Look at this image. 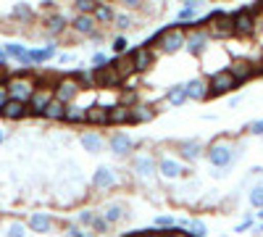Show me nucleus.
Instances as JSON below:
<instances>
[{
    "label": "nucleus",
    "mask_w": 263,
    "mask_h": 237,
    "mask_svg": "<svg viewBox=\"0 0 263 237\" xmlns=\"http://www.w3.org/2000/svg\"><path fill=\"white\" fill-rule=\"evenodd\" d=\"M6 90H8V98L11 100H18V103H29V98L34 95L37 90V82L27 74H18V77H11L8 84H6Z\"/></svg>",
    "instance_id": "1"
},
{
    "label": "nucleus",
    "mask_w": 263,
    "mask_h": 237,
    "mask_svg": "<svg viewBox=\"0 0 263 237\" xmlns=\"http://www.w3.org/2000/svg\"><path fill=\"white\" fill-rule=\"evenodd\" d=\"M79 90H82V84L69 74V77H61V79L53 84V98H55L58 103H63V105H71V100L79 95Z\"/></svg>",
    "instance_id": "2"
},
{
    "label": "nucleus",
    "mask_w": 263,
    "mask_h": 237,
    "mask_svg": "<svg viewBox=\"0 0 263 237\" xmlns=\"http://www.w3.org/2000/svg\"><path fill=\"white\" fill-rule=\"evenodd\" d=\"M203 24H208V34H213V37H232V34H234L232 16H227L224 11L208 13V19L203 21Z\"/></svg>",
    "instance_id": "3"
},
{
    "label": "nucleus",
    "mask_w": 263,
    "mask_h": 237,
    "mask_svg": "<svg viewBox=\"0 0 263 237\" xmlns=\"http://www.w3.org/2000/svg\"><path fill=\"white\" fill-rule=\"evenodd\" d=\"M184 40H187V32L182 27H168V29H161V50L163 53H177L184 48Z\"/></svg>",
    "instance_id": "4"
},
{
    "label": "nucleus",
    "mask_w": 263,
    "mask_h": 237,
    "mask_svg": "<svg viewBox=\"0 0 263 237\" xmlns=\"http://www.w3.org/2000/svg\"><path fill=\"white\" fill-rule=\"evenodd\" d=\"M234 87H239V84L234 82V77H232L227 69H218V71L211 74V79H208V93H211V98H213V95L232 93Z\"/></svg>",
    "instance_id": "5"
},
{
    "label": "nucleus",
    "mask_w": 263,
    "mask_h": 237,
    "mask_svg": "<svg viewBox=\"0 0 263 237\" xmlns=\"http://www.w3.org/2000/svg\"><path fill=\"white\" fill-rule=\"evenodd\" d=\"M229 16H232L234 34H253V32L258 29V19H255V13H250L248 8H239V11H234V13H229Z\"/></svg>",
    "instance_id": "6"
},
{
    "label": "nucleus",
    "mask_w": 263,
    "mask_h": 237,
    "mask_svg": "<svg viewBox=\"0 0 263 237\" xmlns=\"http://www.w3.org/2000/svg\"><path fill=\"white\" fill-rule=\"evenodd\" d=\"M208 161L216 166V169H227L232 161H234V148L229 142H213L208 148Z\"/></svg>",
    "instance_id": "7"
},
{
    "label": "nucleus",
    "mask_w": 263,
    "mask_h": 237,
    "mask_svg": "<svg viewBox=\"0 0 263 237\" xmlns=\"http://www.w3.org/2000/svg\"><path fill=\"white\" fill-rule=\"evenodd\" d=\"M50 100H53V87H37L34 95L29 98V103H27L29 116H42L45 108L50 105Z\"/></svg>",
    "instance_id": "8"
},
{
    "label": "nucleus",
    "mask_w": 263,
    "mask_h": 237,
    "mask_svg": "<svg viewBox=\"0 0 263 237\" xmlns=\"http://www.w3.org/2000/svg\"><path fill=\"white\" fill-rule=\"evenodd\" d=\"M227 71L234 77V82H237V84H242L245 79L255 77V74L260 71V66H255L253 61H234V63H229V66H227Z\"/></svg>",
    "instance_id": "9"
},
{
    "label": "nucleus",
    "mask_w": 263,
    "mask_h": 237,
    "mask_svg": "<svg viewBox=\"0 0 263 237\" xmlns=\"http://www.w3.org/2000/svg\"><path fill=\"white\" fill-rule=\"evenodd\" d=\"M205 42H208V29L195 27V29L187 34V40H184V48H187L192 56H197V53L205 50Z\"/></svg>",
    "instance_id": "10"
},
{
    "label": "nucleus",
    "mask_w": 263,
    "mask_h": 237,
    "mask_svg": "<svg viewBox=\"0 0 263 237\" xmlns=\"http://www.w3.org/2000/svg\"><path fill=\"white\" fill-rule=\"evenodd\" d=\"M27 227L32 232H37V234H45V232L53 229V216H50V213H42V211H34V213H29Z\"/></svg>",
    "instance_id": "11"
},
{
    "label": "nucleus",
    "mask_w": 263,
    "mask_h": 237,
    "mask_svg": "<svg viewBox=\"0 0 263 237\" xmlns=\"http://www.w3.org/2000/svg\"><path fill=\"white\" fill-rule=\"evenodd\" d=\"M55 56V45L50 42L48 48H27V61H24V66H40V63H45V61H50Z\"/></svg>",
    "instance_id": "12"
},
{
    "label": "nucleus",
    "mask_w": 263,
    "mask_h": 237,
    "mask_svg": "<svg viewBox=\"0 0 263 237\" xmlns=\"http://www.w3.org/2000/svg\"><path fill=\"white\" fill-rule=\"evenodd\" d=\"M132 61H135V69L137 71H147L153 66V61H156V53H153V48H135L132 50Z\"/></svg>",
    "instance_id": "13"
},
{
    "label": "nucleus",
    "mask_w": 263,
    "mask_h": 237,
    "mask_svg": "<svg viewBox=\"0 0 263 237\" xmlns=\"http://www.w3.org/2000/svg\"><path fill=\"white\" fill-rule=\"evenodd\" d=\"M74 32H79V34H87V37H92L95 32H98V21L92 19V16H74L71 19V24H69Z\"/></svg>",
    "instance_id": "14"
},
{
    "label": "nucleus",
    "mask_w": 263,
    "mask_h": 237,
    "mask_svg": "<svg viewBox=\"0 0 263 237\" xmlns=\"http://www.w3.org/2000/svg\"><path fill=\"white\" fill-rule=\"evenodd\" d=\"M187 98L190 100H208L211 98V93H208V79H192V82H187Z\"/></svg>",
    "instance_id": "15"
},
{
    "label": "nucleus",
    "mask_w": 263,
    "mask_h": 237,
    "mask_svg": "<svg viewBox=\"0 0 263 237\" xmlns=\"http://www.w3.org/2000/svg\"><path fill=\"white\" fill-rule=\"evenodd\" d=\"M156 119V108L150 103H135L132 105V121L135 124H147Z\"/></svg>",
    "instance_id": "16"
},
{
    "label": "nucleus",
    "mask_w": 263,
    "mask_h": 237,
    "mask_svg": "<svg viewBox=\"0 0 263 237\" xmlns=\"http://www.w3.org/2000/svg\"><path fill=\"white\" fill-rule=\"evenodd\" d=\"M0 116H3V119H11V121H18V119L29 116V108H27V103H18V100H8V103H6V108L0 111Z\"/></svg>",
    "instance_id": "17"
},
{
    "label": "nucleus",
    "mask_w": 263,
    "mask_h": 237,
    "mask_svg": "<svg viewBox=\"0 0 263 237\" xmlns=\"http://www.w3.org/2000/svg\"><path fill=\"white\" fill-rule=\"evenodd\" d=\"M126 121H132V108L129 105H121V103L108 105V124H126Z\"/></svg>",
    "instance_id": "18"
},
{
    "label": "nucleus",
    "mask_w": 263,
    "mask_h": 237,
    "mask_svg": "<svg viewBox=\"0 0 263 237\" xmlns=\"http://www.w3.org/2000/svg\"><path fill=\"white\" fill-rule=\"evenodd\" d=\"M158 171H161L166 179H177V177L184 174L187 169H182V163L174 161V158H161V161H158Z\"/></svg>",
    "instance_id": "19"
},
{
    "label": "nucleus",
    "mask_w": 263,
    "mask_h": 237,
    "mask_svg": "<svg viewBox=\"0 0 263 237\" xmlns=\"http://www.w3.org/2000/svg\"><path fill=\"white\" fill-rule=\"evenodd\" d=\"M124 79L116 74V69L105 66L103 71H95V84H100V87H119Z\"/></svg>",
    "instance_id": "20"
},
{
    "label": "nucleus",
    "mask_w": 263,
    "mask_h": 237,
    "mask_svg": "<svg viewBox=\"0 0 263 237\" xmlns=\"http://www.w3.org/2000/svg\"><path fill=\"white\" fill-rule=\"evenodd\" d=\"M92 185H95L98 190H108V187L116 185V174H114L108 166H100L95 174H92Z\"/></svg>",
    "instance_id": "21"
},
{
    "label": "nucleus",
    "mask_w": 263,
    "mask_h": 237,
    "mask_svg": "<svg viewBox=\"0 0 263 237\" xmlns=\"http://www.w3.org/2000/svg\"><path fill=\"white\" fill-rule=\"evenodd\" d=\"M179 153L187 161H197V158H200V153H203V142L200 140H182L179 142Z\"/></svg>",
    "instance_id": "22"
},
{
    "label": "nucleus",
    "mask_w": 263,
    "mask_h": 237,
    "mask_svg": "<svg viewBox=\"0 0 263 237\" xmlns=\"http://www.w3.org/2000/svg\"><path fill=\"white\" fill-rule=\"evenodd\" d=\"M108 145H111V150L116 156H126L129 150H132V140H129V135H124V132H116L111 140H108Z\"/></svg>",
    "instance_id": "23"
},
{
    "label": "nucleus",
    "mask_w": 263,
    "mask_h": 237,
    "mask_svg": "<svg viewBox=\"0 0 263 237\" xmlns=\"http://www.w3.org/2000/svg\"><path fill=\"white\" fill-rule=\"evenodd\" d=\"M66 27H69V21H66L63 13H50V16L45 19V29H48V34H63Z\"/></svg>",
    "instance_id": "24"
},
{
    "label": "nucleus",
    "mask_w": 263,
    "mask_h": 237,
    "mask_svg": "<svg viewBox=\"0 0 263 237\" xmlns=\"http://www.w3.org/2000/svg\"><path fill=\"white\" fill-rule=\"evenodd\" d=\"M82 148L87 150V153H100L103 150V145H105V140L98 135V132H87V135H82Z\"/></svg>",
    "instance_id": "25"
},
{
    "label": "nucleus",
    "mask_w": 263,
    "mask_h": 237,
    "mask_svg": "<svg viewBox=\"0 0 263 237\" xmlns=\"http://www.w3.org/2000/svg\"><path fill=\"white\" fill-rule=\"evenodd\" d=\"M135 169H137V174L140 177H153V174H156V169H158V163L156 161H153L150 156H137L135 158Z\"/></svg>",
    "instance_id": "26"
},
{
    "label": "nucleus",
    "mask_w": 263,
    "mask_h": 237,
    "mask_svg": "<svg viewBox=\"0 0 263 237\" xmlns=\"http://www.w3.org/2000/svg\"><path fill=\"white\" fill-rule=\"evenodd\" d=\"M166 100L171 103V105H177V108H179V105H184L190 98H187V84H174V87L166 93Z\"/></svg>",
    "instance_id": "27"
},
{
    "label": "nucleus",
    "mask_w": 263,
    "mask_h": 237,
    "mask_svg": "<svg viewBox=\"0 0 263 237\" xmlns=\"http://www.w3.org/2000/svg\"><path fill=\"white\" fill-rule=\"evenodd\" d=\"M87 121L90 124H108V105H87Z\"/></svg>",
    "instance_id": "28"
},
{
    "label": "nucleus",
    "mask_w": 263,
    "mask_h": 237,
    "mask_svg": "<svg viewBox=\"0 0 263 237\" xmlns=\"http://www.w3.org/2000/svg\"><path fill=\"white\" fill-rule=\"evenodd\" d=\"M92 19L98 21V24H111V21L116 19V11H114V6H108V3H98Z\"/></svg>",
    "instance_id": "29"
},
{
    "label": "nucleus",
    "mask_w": 263,
    "mask_h": 237,
    "mask_svg": "<svg viewBox=\"0 0 263 237\" xmlns=\"http://www.w3.org/2000/svg\"><path fill=\"white\" fill-rule=\"evenodd\" d=\"M63 121L69 124H79V121H87V108H82V105H66V114H63Z\"/></svg>",
    "instance_id": "30"
},
{
    "label": "nucleus",
    "mask_w": 263,
    "mask_h": 237,
    "mask_svg": "<svg viewBox=\"0 0 263 237\" xmlns=\"http://www.w3.org/2000/svg\"><path fill=\"white\" fill-rule=\"evenodd\" d=\"M108 224H116V222H124L126 219V208L124 206H119V203H111L105 208V216H103Z\"/></svg>",
    "instance_id": "31"
},
{
    "label": "nucleus",
    "mask_w": 263,
    "mask_h": 237,
    "mask_svg": "<svg viewBox=\"0 0 263 237\" xmlns=\"http://www.w3.org/2000/svg\"><path fill=\"white\" fill-rule=\"evenodd\" d=\"M63 114H66V105L63 103H58L55 98L50 100V105L45 108V114H42V119H50V121H61L63 119Z\"/></svg>",
    "instance_id": "32"
},
{
    "label": "nucleus",
    "mask_w": 263,
    "mask_h": 237,
    "mask_svg": "<svg viewBox=\"0 0 263 237\" xmlns=\"http://www.w3.org/2000/svg\"><path fill=\"white\" fill-rule=\"evenodd\" d=\"M3 50H6L8 58H16L18 63H24V61H27V48H24V45H18V42H8V45H3Z\"/></svg>",
    "instance_id": "33"
},
{
    "label": "nucleus",
    "mask_w": 263,
    "mask_h": 237,
    "mask_svg": "<svg viewBox=\"0 0 263 237\" xmlns=\"http://www.w3.org/2000/svg\"><path fill=\"white\" fill-rule=\"evenodd\" d=\"M187 234L190 237H205L208 234V227L200 219H192V222H187Z\"/></svg>",
    "instance_id": "34"
},
{
    "label": "nucleus",
    "mask_w": 263,
    "mask_h": 237,
    "mask_svg": "<svg viewBox=\"0 0 263 237\" xmlns=\"http://www.w3.org/2000/svg\"><path fill=\"white\" fill-rule=\"evenodd\" d=\"M95 0H77V3H74V8H77V13L79 16H92L95 13Z\"/></svg>",
    "instance_id": "35"
},
{
    "label": "nucleus",
    "mask_w": 263,
    "mask_h": 237,
    "mask_svg": "<svg viewBox=\"0 0 263 237\" xmlns=\"http://www.w3.org/2000/svg\"><path fill=\"white\" fill-rule=\"evenodd\" d=\"M11 13H13V19H24V21H29V19L34 16L32 6H27V3H18V6H13V8H11Z\"/></svg>",
    "instance_id": "36"
},
{
    "label": "nucleus",
    "mask_w": 263,
    "mask_h": 237,
    "mask_svg": "<svg viewBox=\"0 0 263 237\" xmlns=\"http://www.w3.org/2000/svg\"><path fill=\"white\" fill-rule=\"evenodd\" d=\"M82 87H95V71H77V74H71Z\"/></svg>",
    "instance_id": "37"
},
{
    "label": "nucleus",
    "mask_w": 263,
    "mask_h": 237,
    "mask_svg": "<svg viewBox=\"0 0 263 237\" xmlns=\"http://www.w3.org/2000/svg\"><path fill=\"white\" fill-rule=\"evenodd\" d=\"M126 45H129V42H126V37H124V34L114 37V42H111V50L116 53V58H119L121 53H126Z\"/></svg>",
    "instance_id": "38"
},
{
    "label": "nucleus",
    "mask_w": 263,
    "mask_h": 237,
    "mask_svg": "<svg viewBox=\"0 0 263 237\" xmlns=\"http://www.w3.org/2000/svg\"><path fill=\"white\" fill-rule=\"evenodd\" d=\"M105 66H108V56L98 50V53L92 56V71H103Z\"/></svg>",
    "instance_id": "39"
},
{
    "label": "nucleus",
    "mask_w": 263,
    "mask_h": 237,
    "mask_svg": "<svg viewBox=\"0 0 263 237\" xmlns=\"http://www.w3.org/2000/svg\"><path fill=\"white\" fill-rule=\"evenodd\" d=\"M156 227L158 229H171V227H177V224H174L171 213H161V216H156Z\"/></svg>",
    "instance_id": "40"
},
{
    "label": "nucleus",
    "mask_w": 263,
    "mask_h": 237,
    "mask_svg": "<svg viewBox=\"0 0 263 237\" xmlns=\"http://www.w3.org/2000/svg\"><path fill=\"white\" fill-rule=\"evenodd\" d=\"M250 206H255V208H263V185L253 187V192H250Z\"/></svg>",
    "instance_id": "41"
},
{
    "label": "nucleus",
    "mask_w": 263,
    "mask_h": 237,
    "mask_svg": "<svg viewBox=\"0 0 263 237\" xmlns=\"http://www.w3.org/2000/svg\"><path fill=\"white\" fill-rule=\"evenodd\" d=\"M90 227H92V232L103 234V232H105L108 227H111V224H108V222H105V219L100 216V213H95V219H92V224H90Z\"/></svg>",
    "instance_id": "42"
},
{
    "label": "nucleus",
    "mask_w": 263,
    "mask_h": 237,
    "mask_svg": "<svg viewBox=\"0 0 263 237\" xmlns=\"http://www.w3.org/2000/svg\"><path fill=\"white\" fill-rule=\"evenodd\" d=\"M114 21H116V27H119V29H129V27H132V16L124 13V11H121V13L116 11V19H114Z\"/></svg>",
    "instance_id": "43"
},
{
    "label": "nucleus",
    "mask_w": 263,
    "mask_h": 237,
    "mask_svg": "<svg viewBox=\"0 0 263 237\" xmlns=\"http://www.w3.org/2000/svg\"><path fill=\"white\" fill-rule=\"evenodd\" d=\"M24 232H27L24 224H21V222H13V224L8 227V234H6V237H27Z\"/></svg>",
    "instance_id": "44"
},
{
    "label": "nucleus",
    "mask_w": 263,
    "mask_h": 237,
    "mask_svg": "<svg viewBox=\"0 0 263 237\" xmlns=\"http://www.w3.org/2000/svg\"><path fill=\"white\" fill-rule=\"evenodd\" d=\"M177 19H179V21H197V16H195V11H192V8H179Z\"/></svg>",
    "instance_id": "45"
},
{
    "label": "nucleus",
    "mask_w": 263,
    "mask_h": 237,
    "mask_svg": "<svg viewBox=\"0 0 263 237\" xmlns=\"http://www.w3.org/2000/svg\"><path fill=\"white\" fill-rule=\"evenodd\" d=\"M92 219H95V213H92V211H79V224L90 227V224H92Z\"/></svg>",
    "instance_id": "46"
},
{
    "label": "nucleus",
    "mask_w": 263,
    "mask_h": 237,
    "mask_svg": "<svg viewBox=\"0 0 263 237\" xmlns=\"http://www.w3.org/2000/svg\"><path fill=\"white\" fill-rule=\"evenodd\" d=\"M250 227H253V213H248V216L234 227V232H245V229H250Z\"/></svg>",
    "instance_id": "47"
},
{
    "label": "nucleus",
    "mask_w": 263,
    "mask_h": 237,
    "mask_svg": "<svg viewBox=\"0 0 263 237\" xmlns=\"http://www.w3.org/2000/svg\"><path fill=\"white\" fill-rule=\"evenodd\" d=\"M66 234H69V237H95V234L84 232V229H79V227H69V229H66Z\"/></svg>",
    "instance_id": "48"
},
{
    "label": "nucleus",
    "mask_w": 263,
    "mask_h": 237,
    "mask_svg": "<svg viewBox=\"0 0 263 237\" xmlns=\"http://www.w3.org/2000/svg\"><path fill=\"white\" fill-rule=\"evenodd\" d=\"M250 132H253V135H263V119H258V121L250 124Z\"/></svg>",
    "instance_id": "49"
},
{
    "label": "nucleus",
    "mask_w": 263,
    "mask_h": 237,
    "mask_svg": "<svg viewBox=\"0 0 263 237\" xmlns=\"http://www.w3.org/2000/svg\"><path fill=\"white\" fill-rule=\"evenodd\" d=\"M8 100H11V98H8V90L3 87V90H0V111L6 108V103H8Z\"/></svg>",
    "instance_id": "50"
},
{
    "label": "nucleus",
    "mask_w": 263,
    "mask_h": 237,
    "mask_svg": "<svg viewBox=\"0 0 263 237\" xmlns=\"http://www.w3.org/2000/svg\"><path fill=\"white\" fill-rule=\"evenodd\" d=\"M6 84H8V77H6V71H0V90H3Z\"/></svg>",
    "instance_id": "51"
},
{
    "label": "nucleus",
    "mask_w": 263,
    "mask_h": 237,
    "mask_svg": "<svg viewBox=\"0 0 263 237\" xmlns=\"http://www.w3.org/2000/svg\"><path fill=\"white\" fill-rule=\"evenodd\" d=\"M258 219H260V224H258V229L263 232V208H260V213H258Z\"/></svg>",
    "instance_id": "52"
},
{
    "label": "nucleus",
    "mask_w": 263,
    "mask_h": 237,
    "mask_svg": "<svg viewBox=\"0 0 263 237\" xmlns=\"http://www.w3.org/2000/svg\"><path fill=\"white\" fill-rule=\"evenodd\" d=\"M3 140H6V132H3V129H0V145H3Z\"/></svg>",
    "instance_id": "53"
},
{
    "label": "nucleus",
    "mask_w": 263,
    "mask_h": 237,
    "mask_svg": "<svg viewBox=\"0 0 263 237\" xmlns=\"http://www.w3.org/2000/svg\"><path fill=\"white\" fill-rule=\"evenodd\" d=\"M177 237H190V234H187V232H179V234H177Z\"/></svg>",
    "instance_id": "54"
}]
</instances>
